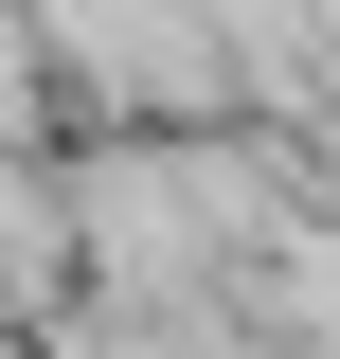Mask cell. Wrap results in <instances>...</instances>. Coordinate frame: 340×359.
<instances>
[{"instance_id": "obj_1", "label": "cell", "mask_w": 340, "mask_h": 359, "mask_svg": "<svg viewBox=\"0 0 340 359\" xmlns=\"http://www.w3.org/2000/svg\"><path fill=\"white\" fill-rule=\"evenodd\" d=\"M0 252H36V180H18V162H0Z\"/></svg>"}]
</instances>
